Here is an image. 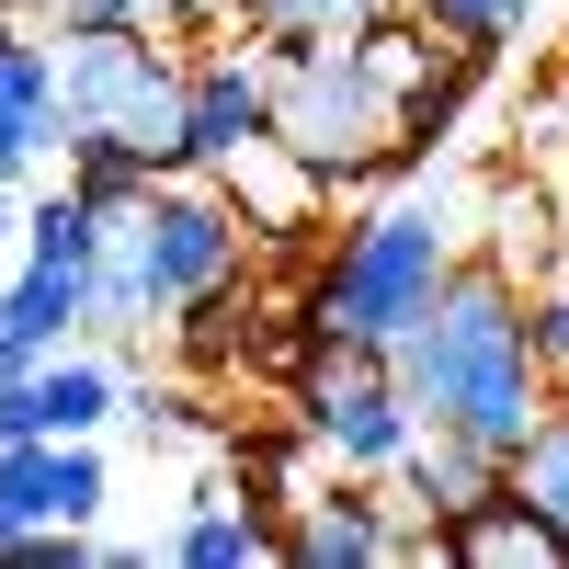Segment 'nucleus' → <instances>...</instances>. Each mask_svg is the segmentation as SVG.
Listing matches in <instances>:
<instances>
[{
	"label": "nucleus",
	"mask_w": 569,
	"mask_h": 569,
	"mask_svg": "<svg viewBox=\"0 0 569 569\" xmlns=\"http://www.w3.org/2000/svg\"><path fill=\"white\" fill-rule=\"evenodd\" d=\"M0 319H12L34 353L80 342V330H91V262H23L12 284H0Z\"/></svg>",
	"instance_id": "obj_14"
},
{
	"label": "nucleus",
	"mask_w": 569,
	"mask_h": 569,
	"mask_svg": "<svg viewBox=\"0 0 569 569\" xmlns=\"http://www.w3.org/2000/svg\"><path fill=\"white\" fill-rule=\"evenodd\" d=\"M410 23L456 46L467 69H501V58H547L569 34V0H410Z\"/></svg>",
	"instance_id": "obj_10"
},
{
	"label": "nucleus",
	"mask_w": 569,
	"mask_h": 569,
	"mask_svg": "<svg viewBox=\"0 0 569 569\" xmlns=\"http://www.w3.org/2000/svg\"><path fill=\"white\" fill-rule=\"evenodd\" d=\"M273 126V46H206V58H182V171H217L240 137Z\"/></svg>",
	"instance_id": "obj_8"
},
{
	"label": "nucleus",
	"mask_w": 569,
	"mask_h": 569,
	"mask_svg": "<svg viewBox=\"0 0 569 569\" xmlns=\"http://www.w3.org/2000/svg\"><path fill=\"white\" fill-rule=\"evenodd\" d=\"M273 558L297 569H399V558H433V536L399 525L388 501H376V479H319L273 512Z\"/></svg>",
	"instance_id": "obj_7"
},
{
	"label": "nucleus",
	"mask_w": 569,
	"mask_h": 569,
	"mask_svg": "<svg viewBox=\"0 0 569 569\" xmlns=\"http://www.w3.org/2000/svg\"><path fill=\"white\" fill-rule=\"evenodd\" d=\"M388 376H399L410 421H433V433H467L490 456L525 445V421L547 410V376H536V342H525V284H512V262H467L456 251L433 308L388 342Z\"/></svg>",
	"instance_id": "obj_1"
},
{
	"label": "nucleus",
	"mask_w": 569,
	"mask_h": 569,
	"mask_svg": "<svg viewBox=\"0 0 569 569\" xmlns=\"http://www.w3.org/2000/svg\"><path fill=\"white\" fill-rule=\"evenodd\" d=\"M137 182H160V160L114 149V137H69V194H91V206H126Z\"/></svg>",
	"instance_id": "obj_19"
},
{
	"label": "nucleus",
	"mask_w": 569,
	"mask_h": 569,
	"mask_svg": "<svg viewBox=\"0 0 569 569\" xmlns=\"http://www.w3.org/2000/svg\"><path fill=\"white\" fill-rule=\"evenodd\" d=\"M206 182H217L228 206H240V228H251V240H308V228L330 217V182H319L297 149H284L273 126H262V137H240V149H228Z\"/></svg>",
	"instance_id": "obj_9"
},
{
	"label": "nucleus",
	"mask_w": 569,
	"mask_h": 569,
	"mask_svg": "<svg viewBox=\"0 0 569 569\" xmlns=\"http://www.w3.org/2000/svg\"><path fill=\"white\" fill-rule=\"evenodd\" d=\"M0 12H23V23H46V0H0Z\"/></svg>",
	"instance_id": "obj_25"
},
{
	"label": "nucleus",
	"mask_w": 569,
	"mask_h": 569,
	"mask_svg": "<svg viewBox=\"0 0 569 569\" xmlns=\"http://www.w3.org/2000/svg\"><path fill=\"white\" fill-rule=\"evenodd\" d=\"M251 262L240 206L206 171H160L126 206H103V251H91V330H160L194 319L206 297H228Z\"/></svg>",
	"instance_id": "obj_2"
},
{
	"label": "nucleus",
	"mask_w": 569,
	"mask_h": 569,
	"mask_svg": "<svg viewBox=\"0 0 569 569\" xmlns=\"http://www.w3.org/2000/svg\"><path fill=\"white\" fill-rule=\"evenodd\" d=\"M114 137V149L182 171V58L171 34H58V149Z\"/></svg>",
	"instance_id": "obj_5"
},
{
	"label": "nucleus",
	"mask_w": 569,
	"mask_h": 569,
	"mask_svg": "<svg viewBox=\"0 0 569 569\" xmlns=\"http://www.w3.org/2000/svg\"><path fill=\"white\" fill-rule=\"evenodd\" d=\"M194 23H206V34H228V0H171V34H194Z\"/></svg>",
	"instance_id": "obj_22"
},
{
	"label": "nucleus",
	"mask_w": 569,
	"mask_h": 569,
	"mask_svg": "<svg viewBox=\"0 0 569 569\" xmlns=\"http://www.w3.org/2000/svg\"><path fill=\"white\" fill-rule=\"evenodd\" d=\"M456 273V206L445 182H421V194H388L342 217V240L319 251L308 297H297V330H319V342H376L388 353L399 330L433 308V284Z\"/></svg>",
	"instance_id": "obj_3"
},
{
	"label": "nucleus",
	"mask_w": 569,
	"mask_h": 569,
	"mask_svg": "<svg viewBox=\"0 0 569 569\" xmlns=\"http://www.w3.org/2000/svg\"><path fill=\"white\" fill-rule=\"evenodd\" d=\"M284 410H297V445L330 479H388L399 445H410V399H399V376H388L376 342H319V330H297Z\"/></svg>",
	"instance_id": "obj_6"
},
{
	"label": "nucleus",
	"mask_w": 569,
	"mask_h": 569,
	"mask_svg": "<svg viewBox=\"0 0 569 569\" xmlns=\"http://www.w3.org/2000/svg\"><path fill=\"white\" fill-rule=\"evenodd\" d=\"M12 217H23V206H12V182H0V240H12Z\"/></svg>",
	"instance_id": "obj_24"
},
{
	"label": "nucleus",
	"mask_w": 569,
	"mask_h": 569,
	"mask_svg": "<svg viewBox=\"0 0 569 569\" xmlns=\"http://www.w3.org/2000/svg\"><path fill=\"white\" fill-rule=\"evenodd\" d=\"M376 490H399V501L421 512V536H433L445 512H467V501H490V490H501V456H490V445H467V433L410 421V445H399V467H388Z\"/></svg>",
	"instance_id": "obj_11"
},
{
	"label": "nucleus",
	"mask_w": 569,
	"mask_h": 569,
	"mask_svg": "<svg viewBox=\"0 0 569 569\" xmlns=\"http://www.w3.org/2000/svg\"><path fill=\"white\" fill-rule=\"evenodd\" d=\"M525 342H536V376H547V399H569V273H547L536 297H525Z\"/></svg>",
	"instance_id": "obj_21"
},
{
	"label": "nucleus",
	"mask_w": 569,
	"mask_h": 569,
	"mask_svg": "<svg viewBox=\"0 0 569 569\" xmlns=\"http://www.w3.org/2000/svg\"><path fill=\"white\" fill-rule=\"evenodd\" d=\"M273 137L330 182V194H365L376 171L410 160L399 91L365 69V46H284L273 58Z\"/></svg>",
	"instance_id": "obj_4"
},
{
	"label": "nucleus",
	"mask_w": 569,
	"mask_h": 569,
	"mask_svg": "<svg viewBox=\"0 0 569 569\" xmlns=\"http://www.w3.org/2000/svg\"><path fill=\"white\" fill-rule=\"evenodd\" d=\"M171 558H182V569H251V558H273V512H251L228 479H206L194 512L171 525Z\"/></svg>",
	"instance_id": "obj_13"
},
{
	"label": "nucleus",
	"mask_w": 569,
	"mask_h": 569,
	"mask_svg": "<svg viewBox=\"0 0 569 569\" xmlns=\"http://www.w3.org/2000/svg\"><path fill=\"white\" fill-rule=\"evenodd\" d=\"M23 365H34V342H23L12 319H0V376H23Z\"/></svg>",
	"instance_id": "obj_23"
},
{
	"label": "nucleus",
	"mask_w": 569,
	"mask_h": 569,
	"mask_svg": "<svg viewBox=\"0 0 569 569\" xmlns=\"http://www.w3.org/2000/svg\"><path fill=\"white\" fill-rule=\"evenodd\" d=\"M46 34H171V0H46Z\"/></svg>",
	"instance_id": "obj_20"
},
{
	"label": "nucleus",
	"mask_w": 569,
	"mask_h": 569,
	"mask_svg": "<svg viewBox=\"0 0 569 569\" xmlns=\"http://www.w3.org/2000/svg\"><path fill=\"white\" fill-rule=\"evenodd\" d=\"M501 490L525 501V512H547L558 547H569V399H547V410L525 421V445L501 456Z\"/></svg>",
	"instance_id": "obj_17"
},
{
	"label": "nucleus",
	"mask_w": 569,
	"mask_h": 569,
	"mask_svg": "<svg viewBox=\"0 0 569 569\" xmlns=\"http://www.w3.org/2000/svg\"><path fill=\"white\" fill-rule=\"evenodd\" d=\"M12 240H23V262H91V251H103V206L58 182V194H34L12 217Z\"/></svg>",
	"instance_id": "obj_18"
},
{
	"label": "nucleus",
	"mask_w": 569,
	"mask_h": 569,
	"mask_svg": "<svg viewBox=\"0 0 569 569\" xmlns=\"http://www.w3.org/2000/svg\"><path fill=\"white\" fill-rule=\"evenodd\" d=\"M114 399H126V376H114L103 353H80V342L34 353V410H46V433H103Z\"/></svg>",
	"instance_id": "obj_15"
},
{
	"label": "nucleus",
	"mask_w": 569,
	"mask_h": 569,
	"mask_svg": "<svg viewBox=\"0 0 569 569\" xmlns=\"http://www.w3.org/2000/svg\"><path fill=\"white\" fill-rule=\"evenodd\" d=\"M388 0H228V34H251V46H353Z\"/></svg>",
	"instance_id": "obj_16"
},
{
	"label": "nucleus",
	"mask_w": 569,
	"mask_h": 569,
	"mask_svg": "<svg viewBox=\"0 0 569 569\" xmlns=\"http://www.w3.org/2000/svg\"><path fill=\"white\" fill-rule=\"evenodd\" d=\"M433 558H467V569H569L558 525H547V512H525L512 490H490V501L445 512V525H433Z\"/></svg>",
	"instance_id": "obj_12"
}]
</instances>
